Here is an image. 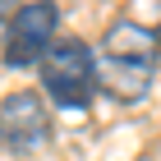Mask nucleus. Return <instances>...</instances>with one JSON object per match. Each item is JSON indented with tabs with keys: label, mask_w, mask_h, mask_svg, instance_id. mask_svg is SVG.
Segmentation results:
<instances>
[{
	"label": "nucleus",
	"mask_w": 161,
	"mask_h": 161,
	"mask_svg": "<svg viewBox=\"0 0 161 161\" xmlns=\"http://www.w3.org/2000/svg\"><path fill=\"white\" fill-rule=\"evenodd\" d=\"M55 42H60V9L46 5V0L23 5V9H14V23H9V32H5V64H9V69L42 64Z\"/></svg>",
	"instance_id": "7ed1b4c3"
},
{
	"label": "nucleus",
	"mask_w": 161,
	"mask_h": 161,
	"mask_svg": "<svg viewBox=\"0 0 161 161\" xmlns=\"http://www.w3.org/2000/svg\"><path fill=\"white\" fill-rule=\"evenodd\" d=\"M157 60H161L157 32L134 19H115L97 42V87L124 106L143 101L157 78Z\"/></svg>",
	"instance_id": "f257e3e1"
},
{
	"label": "nucleus",
	"mask_w": 161,
	"mask_h": 161,
	"mask_svg": "<svg viewBox=\"0 0 161 161\" xmlns=\"http://www.w3.org/2000/svg\"><path fill=\"white\" fill-rule=\"evenodd\" d=\"M9 23H14V9H9V5H5V0H0V37L9 32Z\"/></svg>",
	"instance_id": "39448f33"
},
{
	"label": "nucleus",
	"mask_w": 161,
	"mask_h": 161,
	"mask_svg": "<svg viewBox=\"0 0 161 161\" xmlns=\"http://www.w3.org/2000/svg\"><path fill=\"white\" fill-rule=\"evenodd\" d=\"M51 138V115L46 101L28 87H14L9 97L0 101V143L14 152V157H37Z\"/></svg>",
	"instance_id": "20e7f679"
},
{
	"label": "nucleus",
	"mask_w": 161,
	"mask_h": 161,
	"mask_svg": "<svg viewBox=\"0 0 161 161\" xmlns=\"http://www.w3.org/2000/svg\"><path fill=\"white\" fill-rule=\"evenodd\" d=\"M37 78H42V92L60 111H87L92 87H97V51L78 37H60L37 64Z\"/></svg>",
	"instance_id": "f03ea898"
}]
</instances>
